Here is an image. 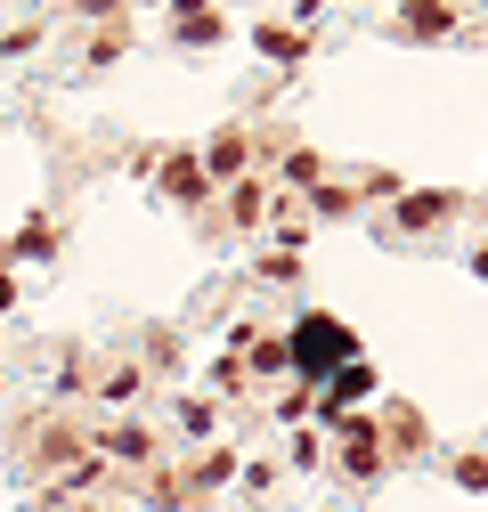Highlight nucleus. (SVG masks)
Masks as SVG:
<instances>
[{"label": "nucleus", "instance_id": "obj_8", "mask_svg": "<svg viewBox=\"0 0 488 512\" xmlns=\"http://www.w3.org/2000/svg\"><path fill=\"white\" fill-rule=\"evenodd\" d=\"M440 212H448V196H407V204H399V220H407V228H423V220H440Z\"/></svg>", "mask_w": 488, "mask_h": 512}, {"label": "nucleus", "instance_id": "obj_1", "mask_svg": "<svg viewBox=\"0 0 488 512\" xmlns=\"http://www.w3.org/2000/svg\"><path fill=\"white\" fill-rule=\"evenodd\" d=\"M285 350H293V366H301V374H326V366H342V358H350V334L334 326V317H301V334H293Z\"/></svg>", "mask_w": 488, "mask_h": 512}, {"label": "nucleus", "instance_id": "obj_7", "mask_svg": "<svg viewBox=\"0 0 488 512\" xmlns=\"http://www.w3.org/2000/svg\"><path fill=\"white\" fill-rule=\"evenodd\" d=\"M106 456H114V464H147V431H114Z\"/></svg>", "mask_w": 488, "mask_h": 512}, {"label": "nucleus", "instance_id": "obj_3", "mask_svg": "<svg viewBox=\"0 0 488 512\" xmlns=\"http://www.w3.org/2000/svg\"><path fill=\"white\" fill-rule=\"evenodd\" d=\"M399 25H407V33H456V9H448V0H415Z\"/></svg>", "mask_w": 488, "mask_h": 512}, {"label": "nucleus", "instance_id": "obj_4", "mask_svg": "<svg viewBox=\"0 0 488 512\" xmlns=\"http://www.w3.org/2000/svg\"><path fill=\"white\" fill-rule=\"evenodd\" d=\"M342 464H350V472L366 480V472H375V464H383V439H375V431H366V423H358V431H350V456H342Z\"/></svg>", "mask_w": 488, "mask_h": 512}, {"label": "nucleus", "instance_id": "obj_5", "mask_svg": "<svg viewBox=\"0 0 488 512\" xmlns=\"http://www.w3.org/2000/svg\"><path fill=\"white\" fill-rule=\"evenodd\" d=\"M163 187H171V196H179V204H196V196H204V171H196L188 155H179V163L163 171Z\"/></svg>", "mask_w": 488, "mask_h": 512}, {"label": "nucleus", "instance_id": "obj_9", "mask_svg": "<svg viewBox=\"0 0 488 512\" xmlns=\"http://www.w3.org/2000/svg\"><path fill=\"white\" fill-rule=\"evenodd\" d=\"M228 212H236V220H261V187H253V179L228 187Z\"/></svg>", "mask_w": 488, "mask_h": 512}, {"label": "nucleus", "instance_id": "obj_10", "mask_svg": "<svg viewBox=\"0 0 488 512\" xmlns=\"http://www.w3.org/2000/svg\"><path fill=\"white\" fill-rule=\"evenodd\" d=\"M0 309H9V269H0Z\"/></svg>", "mask_w": 488, "mask_h": 512}, {"label": "nucleus", "instance_id": "obj_6", "mask_svg": "<svg viewBox=\"0 0 488 512\" xmlns=\"http://www.w3.org/2000/svg\"><path fill=\"white\" fill-rule=\"evenodd\" d=\"M98 399H106V407H122V399H139V366H114V374L98 382Z\"/></svg>", "mask_w": 488, "mask_h": 512}, {"label": "nucleus", "instance_id": "obj_2", "mask_svg": "<svg viewBox=\"0 0 488 512\" xmlns=\"http://www.w3.org/2000/svg\"><path fill=\"white\" fill-rule=\"evenodd\" d=\"M366 391H375V374H366V366H342V374H334V391H326V415H342V407H358Z\"/></svg>", "mask_w": 488, "mask_h": 512}]
</instances>
